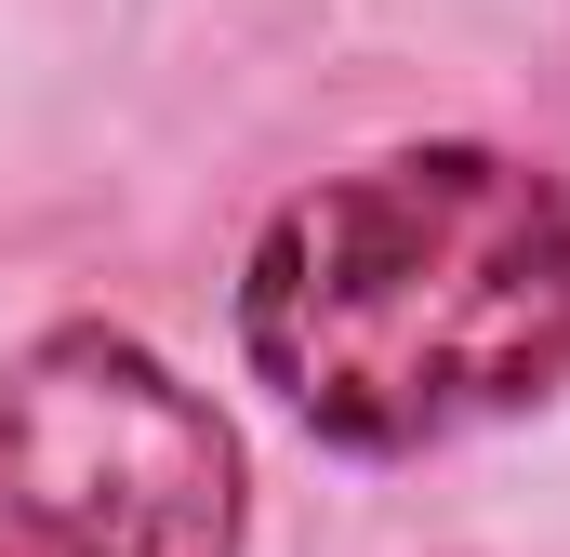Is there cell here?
<instances>
[{"mask_svg":"<svg viewBox=\"0 0 570 557\" xmlns=\"http://www.w3.org/2000/svg\"><path fill=\"white\" fill-rule=\"evenodd\" d=\"M239 372L358 465L544 412L570 385V186L478 134L292 186L239 253Z\"/></svg>","mask_w":570,"mask_h":557,"instance_id":"1","label":"cell"},{"mask_svg":"<svg viewBox=\"0 0 570 557\" xmlns=\"http://www.w3.org/2000/svg\"><path fill=\"white\" fill-rule=\"evenodd\" d=\"M253 465L146 332L53 319L0 359V557H239Z\"/></svg>","mask_w":570,"mask_h":557,"instance_id":"2","label":"cell"}]
</instances>
